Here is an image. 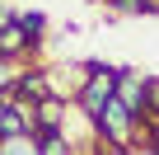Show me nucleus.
<instances>
[{"mask_svg": "<svg viewBox=\"0 0 159 155\" xmlns=\"http://www.w3.org/2000/svg\"><path fill=\"white\" fill-rule=\"evenodd\" d=\"M89 122H94L98 141H112V146H131V141H136V132H140V118H136V113H131L117 94H112V99H108V104H103Z\"/></svg>", "mask_w": 159, "mask_h": 155, "instance_id": "1", "label": "nucleus"}, {"mask_svg": "<svg viewBox=\"0 0 159 155\" xmlns=\"http://www.w3.org/2000/svg\"><path fill=\"white\" fill-rule=\"evenodd\" d=\"M112 94H117V70H112V66H94V70H89V85L80 90L75 104H80V113H84V118H94Z\"/></svg>", "mask_w": 159, "mask_h": 155, "instance_id": "2", "label": "nucleus"}, {"mask_svg": "<svg viewBox=\"0 0 159 155\" xmlns=\"http://www.w3.org/2000/svg\"><path fill=\"white\" fill-rule=\"evenodd\" d=\"M117 99L150 127V75H140V70H117Z\"/></svg>", "mask_w": 159, "mask_h": 155, "instance_id": "3", "label": "nucleus"}, {"mask_svg": "<svg viewBox=\"0 0 159 155\" xmlns=\"http://www.w3.org/2000/svg\"><path fill=\"white\" fill-rule=\"evenodd\" d=\"M33 47H38V38H33L19 19H10L5 28H0V56H5V61H19V56L33 52Z\"/></svg>", "mask_w": 159, "mask_h": 155, "instance_id": "4", "label": "nucleus"}, {"mask_svg": "<svg viewBox=\"0 0 159 155\" xmlns=\"http://www.w3.org/2000/svg\"><path fill=\"white\" fill-rule=\"evenodd\" d=\"M38 132H66V99H42L38 104Z\"/></svg>", "mask_w": 159, "mask_h": 155, "instance_id": "5", "label": "nucleus"}, {"mask_svg": "<svg viewBox=\"0 0 159 155\" xmlns=\"http://www.w3.org/2000/svg\"><path fill=\"white\" fill-rule=\"evenodd\" d=\"M33 136H38V150L42 155H75V146H70L66 132H33Z\"/></svg>", "mask_w": 159, "mask_h": 155, "instance_id": "6", "label": "nucleus"}, {"mask_svg": "<svg viewBox=\"0 0 159 155\" xmlns=\"http://www.w3.org/2000/svg\"><path fill=\"white\" fill-rule=\"evenodd\" d=\"M0 150H5V155H42L33 132H28V136H10V141H0Z\"/></svg>", "mask_w": 159, "mask_h": 155, "instance_id": "7", "label": "nucleus"}, {"mask_svg": "<svg viewBox=\"0 0 159 155\" xmlns=\"http://www.w3.org/2000/svg\"><path fill=\"white\" fill-rule=\"evenodd\" d=\"M14 19H19V24H24V28H28L33 38H38V33H42V24H47V19H42L38 10H28V14H14Z\"/></svg>", "mask_w": 159, "mask_h": 155, "instance_id": "8", "label": "nucleus"}, {"mask_svg": "<svg viewBox=\"0 0 159 155\" xmlns=\"http://www.w3.org/2000/svg\"><path fill=\"white\" fill-rule=\"evenodd\" d=\"M98 155H131V146H112V141H98Z\"/></svg>", "mask_w": 159, "mask_h": 155, "instance_id": "9", "label": "nucleus"}, {"mask_svg": "<svg viewBox=\"0 0 159 155\" xmlns=\"http://www.w3.org/2000/svg\"><path fill=\"white\" fill-rule=\"evenodd\" d=\"M10 19H14V14H10V10H5V5H0V28H5V24H10Z\"/></svg>", "mask_w": 159, "mask_h": 155, "instance_id": "10", "label": "nucleus"}, {"mask_svg": "<svg viewBox=\"0 0 159 155\" xmlns=\"http://www.w3.org/2000/svg\"><path fill=\"white\" fill-rule=\"evenodd\" d=\"M145 132H150V141H159V122H150V127H145Z\"/></svg>", "mask_w": 159, "mask_h": 155, "instance_id": "11", "label": "nucleus"}, {"mask_svg": "<svg viewBox=\"0 0 159 155\" xmlns=\"http://www.w3.org/2000/svg\"><path fill=\"white\" fill-rule=\"evenodd\" d=\"M0 155H5V150H0Z\"/></svg>", "mask_w": 159, "mask_h": 155, "instance_id": "12", "label": "nucleus"}]
</instances>
